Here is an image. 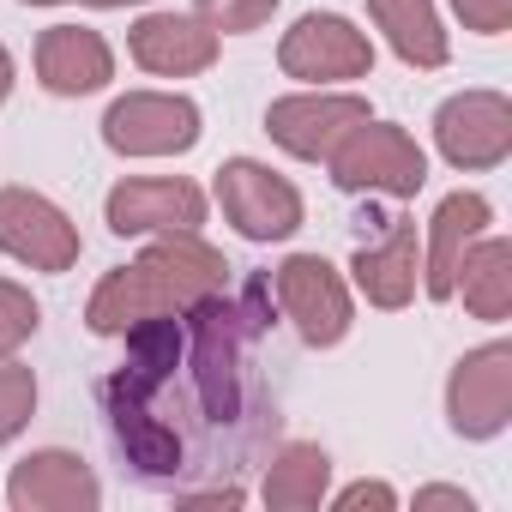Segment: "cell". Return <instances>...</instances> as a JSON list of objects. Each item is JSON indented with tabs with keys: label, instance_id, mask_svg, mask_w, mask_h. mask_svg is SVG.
Wrapping results in <instances>:
<instances>
[{
	"label": "cell",
	"instance_id": "ac0fdd59",
	"mask_svg": "<svg viewBox=\"0 0 512 512\" xmlns=\"http://www.w3.org/2000/svg\"><path fill=\"white\" fill-rule=\"evenodd\" d=\"M452 296H464V314L482 320V326H506L512 320V241L482 229L464 260L452 272Z\"/></svg>",
	"mask_w": 512,
	"mask_h": 512
},
{
	"label": "cell",
	"instance_id": "5b68a950",
	"mask_svg": "<svg viewBox=\"0 0 512 512\" xmlns=\"http://www.w3.org/2000/svg\"><path fill=\"white\" fill-rule=\"evenodd\" d=\"M278 73L296 85H356L374 73V37L344 13H302L278 37Z\"/></svg>",
	"mask_w": 512,
	"mask_h": 512
},
{
	"label": "cell",
	"instance_id": "ffe728a7",
	"mask_svg": "<svg viewBox=\"0 0 512 512\" xmlns=\"http://www.w3.org/2000/svg\"><path fill=\"white\" fill-rule=\"evenodd\" d=\"M37 416V374L19 356H0V446H13Z\"/></svg>",
	"mask_w": 512,
	"mask_h": 512
},
{
	"label": "cell",
	"instance_id": "3957f363",
	"mask_svg": "<svg viewBox=\"0 0 512 512\" xmlns=\"http://www.w3.org/2000/svg\"><path fill=\"white\" fill-rule=\"evenodd\" d=\"M326 175L338 193H380V199H416L428 187V151L416 145V133H404L398 121H362L332 157Z\"/></svg>",
	"mask_w": 512,
	"mask_h": 512
},
{
	"label": "cell",
	"instance_id": "7c38bea8",
	"mask_svg": "<svg viewBox=\"0 0 512 512\" xmlns=\"http://www.w3.org/2000/svg\"><path fill=\"white\" fill-rule=\"evenodd\" d=\"M7 506L13 512H97L103 506V482L97 470L67 452V446H37L13 464L7 476Z\"/></svg>",
	"mask_w": 512,
	"mask_h": 512
},
{
	"label": "cell",
	"instance_id": "8992f818",
	"mask_svg": "<svg viewBox=\"0 0 512 512\" xmlns=\"http://www.w3.org/2000/svg\"><path fill=\"white\" fill-rule=\"evenodd\" d=\"M205 115L187 91H127L103 109V145L115 157H187Z\"/></svg>",
	"mask_w": 512,
	"mask_h": 512
},
{
	"label": "cell",
	"instance_id": "9c48e42d",
	"mask_svg": "<svg viewBox=\"0 0 512 512\" xmlns=\"http://www.w3.org/2000/svg\"><path fill=\"white\" fill-rule=\"evenodd\" d=\"M434 151L458 175H488L512 157V97L506 91H452L434 109Z\"/></svg>",
	"mask_w": 512,
	"mask_h": 512
},
{
	"label": "cell",
	"instance_id": "d4e9b609",
	"mask_svg": "<svg viewBox=\"0 0 512 512\" xmlns=\"http://www.w3.org/2000/svg\"><path fill=\"white\" fill-rule=\"evenodd\" d=\"M428 506H458V512H470L476 500H470L464 488H446V482H434V488H416V512H428Z\"/></svg>",
	"mask_w": 512,
	"mask_h": 512
},
{
	"label": "cell",
	"instance_id": "2e32d148",
	"mask_svg": "<svg viewBox=\"0 0 512 512\" xmlns=\"http://www.w3.org/2000/svg\"><path fill=\"white\" fill-rule=\"evenodd\" d=\"M482 229H494V205L476 187H458L434 205L428 235H422V290H428V302H452V272H458L464 247Z\"/></svg>",
	"mask_w": 512,
	"mask_h": 512
},
{
	"label": "cell",
	"instance_id": "83f0119b",
	"mask_svg": "<svg viewBox=\"0 0 512 512\" xmlns=\"http://www.w3.org/2000/svg\"><path fill=\"white\" fill-rule=\"evenodd\" d=\"M25 7H61V0H25Z\"/></svg>",
	"mask_w": 512,
	"mask_h": 512
},
{
	"label": "cell",
	"instance_id": "e0dca14e",
	"mask_svg": "<svg viewBox=\"0 0 512 512\" xmlns=\"http://www.w3.org/2000/svg\"><path fill=\"white\" fill-rule=\"evenodd\" d=\"M368 25L380 31V43L416 67V73H440L452 61V37L440 25V7L434 0H368Z\"/></svg>",
	"mask_w": 512,
	"mask_h": 512
},
{
	"label": "cell",
	"instance_id": "9a60e30c",
	"mask_svg": "<svg viewBox=\"0 0 512 512\" xmlns=\"http://www.w3.org/2000/svg\"><path fill=\"white\" fill-rule=\"evenodd\" d=\"M31 73L49 97H97L115 79V49L91 25H49L31 49Z\"/></svg>",
	"mask_w": 512,
	"mask_h": 512
},
{
	"label": "cell",
	"instance_id": "7402d4cb",
	"mask_svg": "<svg viewBox=\"0 0 512 512\" xmlns=\"http://www.w3.org/2000/svg\"><path fill=\"white\" fill-rule=\"evenodd\" d=\"M278 7H284V0H193V13H199L217 37H247V31H266Z\"/></svg>",
	"mask_w": 512,
	"mask_h": 512
},
{
	"label": "cell",
	"instance_id": "8fae6325",
	"mask_svg": "<svg viewBox=\"0 0 512 512\" xmlns=\"http://www.w3.org/2000/svg\"><path fill=\"white\" fill-rule=\"evenodd\" d=\"M211 199L187 175H121L103 199V223L127 235H175V229H205Z\"/></svg>",
	"mask_w": 512,
	"mask_h": 512
},
{
	"label": "cell",
	"instance_id": "4fadbf2b",
	"mask_svg": "<svg viewBox=\"0 0 512 512\" xmlns=\"http://www.w3.org/2000/svg\"><path fill=\"white\" fill-rule=\"evenodd\" d=\"M127 55L151 79H193V73L217 67L223 37L199 13H139L127 31Z\"/></svg>",
	"mask_w": 512,
	"mask_h": 512
},
{
	"label": "cell",
	"instance_id": "4316f807",
	"mask_svg": "<svg viewBox=\"0 0 512 512\" xmlns=\"http://www.w3.org/2000/svg\"><path fill=\"white\" fill-rule=\"evenodd\" d=\"M85 7H97V13H115V7H151V0H85Z\"/></svg>",
	"mask_w": 512,
	"mask_h": 512
},
{
	"label": "cell",
	"instance_id": "d6986e66",
	"mask_svg": "<svg viewBox=\"0 0 512 512\" xmlns=\"http://www.w3.org/2000/svg\"><path fill=\"white\" fill-rule=\"evenodd\" d=\"M326 494H332V452H326V446L290 440V446L272 452L266 482H260V500H266L272 512H314Z\"/></svg>",
	"mask_w": 512,
	"mask_h": 512
},
{
	"label": "cell",
	"instance_id": "484cf974",
	"mask_svg": "<svg viewBox=\"0 0 512 512\" xmlns=\"http://www.w3.org/2000/svg\"><path fill=\"white\" fill-rule=\"evenodd\" d=\"M13 85H19V61H13V49L0 43V103L13 97Z\"/></svg>",
	"mask_w": 512,
	"mask_h": 512
},
{
	"label": "cell",
	"instance_id": "6da1fadb",
	"mask_svg": "<svg viewBox=\"0 0 512 512\" xmlns=\"http://www.w3.org/2000/svg\"><path fill=\"white\" fill-rule=\"evenodd\" d=\"M151 247L139 260L115 266L91 302H85V326L97 338H121L145 320H169V314H193L205 308L223 284H229V260L199 241V229H175V235H145Z\"/></svg>",
	"mask_w": 512,
	"mask_h": 512
},
{
	"label": "cell",
	"instance_id": "30bf717a",
	"mask_svg": "<svg viewBox=\"0 0 512 512\" xmlns=\"http://www.w3.org/2000/svg\"><path fill=\"white\" fill-rule=\"evenodd\" d=\"M0 253L31 272H73L85 253V235L49 193L0 187Z\"/></svg>",
	"mask_w": 512,
	"mask_h": 512
},
{
	"label": "cell",
	"instance_id": "cb8c5ba5",
	"mask_svg": "<svg viewBox=\"0 0 512 512\" xmlns=\"http://www.w3.org/2000/svg\"><path fill=\"white\" fill-rule=\"evenodd\" d=\"M332 506H338V512H362V506L392 512V506H398V488H392V482H368V476H362V482L338 488V494H332Z\"/></svg>",
	"mask_w": 512,
	"mask_h": 512
},
{
	"label": "cell",
	"instance_id": "ba28073f",
	"mask_svg": "<svg viewBox=\"0 0 512 512\" xmlns=\"http://www.w3.org/2000/svg\"><path fill=\"white\" fill-rule=\"evenodd\" d=\"M512 422V344L488 338L446 374V428L458 440H500Z\"/></svg>",
	"mask_w": 512,
	"mask_h": 512
},
{
	"label": "cell",
	"instance_id": "277c9868",
	"mask_svg": "<svg viewBox=\"0 0 512 512\" xmlns=\"http://www.w3.org/2000/svg\"><path fill=\"white\" fill-rule=\"evenodd\" d=\"M272 296L284 308V320L296 326V338L308 350H338L356 326V296L350 278L326 260V253H290L272 272Z\"/></svg>",
	"mask_w": 512,
	"mask_h": 512
},
{
	"label": "cell",
	"instance_id": "5bb4252c",
	"mask_svg": "<svg viewBox=\"0 0 512 512\" xmlns=\"http://www.w3.org/2000/svg\"><path fill=\"white\" fill-rule=\"evenodd\" d=\"M350 278L368 296V308H386V314L410 308L416 290H422V235H416V223L410 217H386V229L356 247Z\"/></svg>",
	"mask_w": 512,
	"mask_h": 512
},
{
	"label": "cell",
	"instance_id": "7a4b0ae2",
	"mask_svg": "<svg viewBox=\"0 0 512 512\" xmlns=\"http://www.w3.org/2000/svg\"><path fill=\"white\" fill-rule=\"evenodd\" d=\"M211 199H217L223 223L241 241H260V247L266 241H290L308 223L302 187L290 175H278L272 163H260V157H223L217 181H211Z\"/></svg>",
	"mask_w": 512,
	"mask_h": 512
},
{
	"label": "cell",
	"instance_id": "603a6c76",
	"mask_svg": "<svg viewBox=\"0 0 512 512\" xmlns=\"http://www.w3.org/2000/svg\"><path fill=\"white\" fill-rule=\"evenodd\" d=\"M446 7H452V19H458L464 31H476V37L512 31V0H446Z\"/></svg>",
	"mask_w": 512,
	"mask_h": 512
},
{
	"label": "cell",
	"instance_id": "52a82bcc",
	"mask_svg": "<svg viewBox=\"0 0 512 512\" xmlns=\"http://www.w3.org/2000/svg\"><path fill=\"white\" fill-rule=\"evenodd\" d=\"M362 121H368V97H356L344 85H302V91L266 103V133L296 163H326Z\"/></svg>",
	"mask_w": 512,
	"mask_h": 512
},
{
	"label": "cell",
	"instance_id": "44dd1931",
	"mask_svg": "<svg viewBox=\"0 0 512 512\" xmlns=\"http://www.w3.org/2000/svg\"><path fill=\"white\" fill-rule=\"evenodd\" d=\"M37 326H43L37 296L25 284H13V278H0V356H19L37 338Z\"/></svg>",
	"mask_w": 512,
	"mask_h": 512
}]
</instances>
